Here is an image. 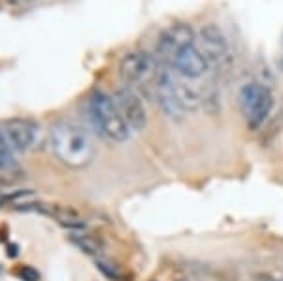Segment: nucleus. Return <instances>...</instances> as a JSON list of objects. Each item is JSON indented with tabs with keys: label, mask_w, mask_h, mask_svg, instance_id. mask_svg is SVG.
Wrapping results in <instances>:
<instances>
[{
	"label": "nucleus",
	"mask_w": 283,
	"mask_h": 281,
	"mask_svg": "<svg viewBox=\"0 0 283 281\" xmlns=\"http://www.w3.org/2000/svg\"><path fill=\"white\" fill-rule=\"evenodd\" d=\"M49 145L53 155L70 168H83L96 155L93 136L76 121H57L49 130Z\"/></svg>",
	"instance_id": "f257e3e1"
},
{
	"label": "nucleus",
	"mask_w": 283,
	"mask_h": 281,
	"mask_svg": "<svg viewBox=\"0 0 283 281\" xmlns=\"http://www.w3.org/2000/svg\"><path fill=\"white\" fill-rule=\"evenodd\" d=\"M85 111H87V119L91 123V127L98 136H102L104 140L121 143L126 141L130 136V129L123 119L121 111L117 108L114 97H110L104 91H93L87 102H85Z\"/></svg>",
	"instance_id": "f03ea898"
},
{
	"label": "nucleus",
	"mask_w": 283,
	"mask_h": 281,
	"mask_svg": "<svg viewBox=\"0 0 283 281\" xmlns=\"http://www.w3.org/2000/svg\"><path fill=\"white\" fill-rule=\"evenodd\" d=\"M238 104L247 127L257 130L274 108L272 91L259 81H247L238 93Z\"/></svg>",
	"instance_id": "7ed1b4c3"
},
{
	"label": "nucleus",
	"mask_w": 283,
	"mask_h": 281,
	"mask_svg": "<svg viewBox=\"0 0 283 281\" xmlns=\"http://www.w3.org/2000/svg\"><path fill=\"white\" fill-rule=\"evenodd\" d=\"M161 72L157 57L147 51H130L119 63V74L128 87H155Z\"/></svg>",
	"instance_id": "20e7f679"
},
{
	"label": "nucleus",
	"mask_w": 283,
	"mask_h": 281,
	"mask_svg": "<svg viewBox=\"0 0 283 281\" xmlns=\"http://www.w3.org/2000/svg\"><path fill=\"white\" fill-rule=\"evenodd\" d=\"M40 140V127L31 119H10L0 123V147L10 153L29 151Z\"/></svg>",
	"instance_id": "39448f33"
},
{
	"label": "nucleus",
	"mask_w": 283,
	"mask_h": 281,
	"mask_svg": "<svg viewBox=\"0 0 283 281\" xmlns=\"http://www.w3.org/2000/svg\"><path fill=\"white\" fill-rule=\"evenodd\" d=\"M197 45L210 66H223L231 61V45L215 23H208L197 34Z\"/></svg>",
	"instance_id": "423d86ee"
},
{
	"label": "nucleus",
	"mask_w": 283,
	"mask_h": 281,
	"mask_svg": "<svg viewBox=\"0 0 283 281\" xmlns=\"http://www.w3.org/2000/svg\"><path fill=\"white\" fill-rule=\"evenodd\" d=\"M114 100H116L117 108L121 111L123 119L126 121L128 129L130 130H144L147 127V111H146V104L142 97L138 95L136 89L128 85L119 87L116 93H114Z\"/></svg>",
	"instance_id": "0eeeda50"
},
{
	"label": "nucleus",
	"mask_w": 283,
	"mask_h": 281,
	"mask_svg": "<svg viewBox=\"0 0 283 281\" xmlns=\"http://www.w3.org/2000/svg\"><path fill=\"white\" fill-rule=\"evenodd\" d=\"M70 240H72L74 246H78L87 255H93V257H102L104 255L106 246L102 244V240L94 238L91 234H74Z\"/></svg>",
	"instance_id": "6e6552de"
},
{
	"label": "nucleus",
	"mask_w": 283,
	"mask_h": 281,
	"mask_svg": "<svg viewBox=\"0 0 283 281\" xmlns=\"http://www.w3.org/2000/svg\"><path fill=\"white\" fill-rule=\"evenodd\" d=\"M15 168V157H13V153L6 151V149H2L0 147V172L2 170H13Z\"/></svg>",
	"instance_id": "1a4fd4ad"
},
{
	"label": "nucleus",
	"mask_w": 283,
	"mask_h": 281,
	"mask_svg": "<svg viewBox=\"0 0 283 281\" xmlns=\"http://www.w3.org/2000/svg\"><path fill=\"white\" fill-rule=\"evenodd\" d=\"M19 278L23 281H38L40 280V274H38V270H34L32 266H23L19 270Z\"/></svg>",
	"instance_id": "9d476101"
},
{
	"label": "nucleus",
	"mask_w": 283,
	"mask_h": 281,
	"mask_svg": "<svg viewBox=\"0 0 283 281\" xmlns=\"http://www.w3.org/2000/svg\"><path fill=\"white\" fill-rule=\"evenodd\" d=\"M6 198H8V196L4 195V191L0 189V204H2V202H6Z\"/></svg>",
	"instance_id": "9b49d317"
},
{
	"label": "nucleus",
	"mask_w": 283,
	"mask_h": 281,
	"mask_svg": "<svg viewBox=\"0 0 283 281\" xmlns=\"http://www.w3.org/2000/svg\"><path fill=\"white\" fill-rule=\"evenodd\" d=\"M278 66H280V70L283 72V53H282V57H280V61H278Z\"/></svg>",
	"instance_id": "f8f14e48"
},
{
	"label": "nucleus",
	"mask_w": 283,
	"mask_h": 281,
	"mask_svg": "<svg viewBox=\"0 0 283 281\" xmlns=\"http://www.w3.org/2000/svg\"><path fill=\"white\" fill-rule=\"evenodd\" d=\"M266 281H283V280H272V278H266Z\"/></svg>",
	"instance_id": "ddd939ff"
},
{
	"label": "nucleus",
	"mask_w": 283,
	"mask_h": 281,
	"mask_svg": "<svg viewBox=\"0 0 283 281\" xmlns=\"http://www.w3.org/2000/svg\"><path fill=\"white\" fill-rule=\"evenodd\" d=\"M179 281H185V280H179Z\"/></svg>",
	"instance_id": "4468645a"
}]
</instances>
